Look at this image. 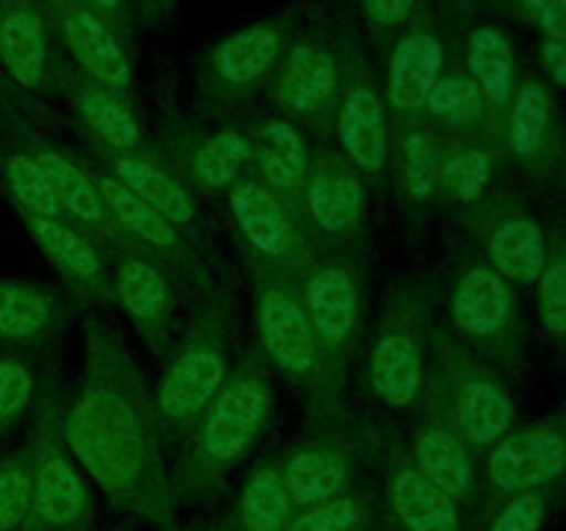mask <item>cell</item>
Listing matches in <instances>:
<instances>
[{
	"instance_id": "obj_20",
	"label": "cell",
	"mask_w": 566,
	"mask_h": 531,
	"mask_svg": "<svg viewBox=\"0 0 566 531\" xmlns=\"http://www.w3.org/2000/svg\"><path fill=\"white\" fill-rule=\"evenodd\" d=\"M473 249L512 285H534L545 263L547 230L520 194L497 186L479 202L451 210Z\"/></svg>"
},
{
	"instance_id": "obj_52",
	"label": "cell",
	"mask_w": 566,
	"mask_h": 531,
	"mask_svg": "<svg viewBox=\"0 0 566 531\" xmlns=\"http://www.w3.org/2000/svg\"><path fill=\"white\" fill-rule=\"evenodd\" d=\"M3 136H6V116L0 114V142H3Z\"/></svg>"
},
{
	"instance_id": "obj_25",
	"label": "cell",
	"mask_w": 566,
	"mask_h": 531,
	"mask_svg": "<svg viewBox=\"0 0 566 531\" xmlns=\"http://www.w3.org/2000/svg\"><path fill=\"white\" fill-rule=\"evenodd\" d=\"M503 149L509 164L539 186H556L566 149V125L553 86L536 72H523L503 114Z\"/></svg>"
},
{
	"instance_id": "obj_14",
	"label": "cell",
	"mask_w": 566,
	"mask_h": 531,
	"mask_svg": "<svg viewBox=\"0 0 566 531\" xmlns=\"http://www.w3.org/2000/svg\"><path fill=\"white\" fill-rule=\"evenodd\" d=\"M481 485L484 520L523 492L566 496V396L542 418L514 426L481 457Z\"/></svg>"
},
{
	"instance_id": "obj_44",
	"label": "cell",
	"mask_w": 566,
	"mask_h": 531,
	"mask_svg": "<svg viewBox=\"0 0 566 531\" xmlns=\"http://www.w3.org/2000/svg\"><path fill=\"white\" fill-rule=\"evenodd\" d=\"M486 11L539 33L542 42L566 44V0H490Z\"/></svg>"
},
{
	"instance_id": "obj_15",
	"label": "cell",
	"mask_w": 566,
	"mask_h": 531,
	"mask_svg": "<svg viewBox=\"0 0 566 531\" xmlns=\"http://www.w3.org/2000/svg\"><path fill=\"white\" fill-rule=\"evenodd\" d=\"M335 142L365 183L385 186L392 149L390 116L370 64L368 44L348 20H343V86L335 114Z\"/></svg>"
},
{
	"instance_id": "obj_6",
	"label": "cell",
	"mask_w": 566,
	"mask_h": 531,
	"mask_svg": "<svg viewBox=\"0 0 566 531\" xmlns=\"http://www.w3.org/2000/svg\"><path fill=\"white\" fill-rule=\"evenodd\" d=\"M448 266L451 332L484 357L509 385L523 382L528 371V332L514 285L473 247L453 249Z\"/></svg>"
},
{
	"instance_id": "obj_31",
	"label": "cell",
	"mask_w": 566,
	"mask_h": 531,
	"mask_svg": "<svg viewBox=\"0 0 566 531\" xmlns=\"http://www.w3.org/2000/svg\"><path fill=\"white\" fill-rule=\"evenodd\" d=\"M252 142L249 175L258 177L269 191L302 210V191L307 180L313 142L293 122L274 111H249L238 119Z\"/></svg>"
},
{
	"instance_id": "obj_3",
	"label": "cell",
	"mask_w": 566,
	"mask_h": 531,
	"mask_svg": "<svg viewBox=\"0 0 566 531\" xmlns=\"http://www.w3.org/2000/svg\"><path fill=\"white\" fill-rule=\"evenodd\" d=\"M241 326V299L232 271L221 274L202 304L191 310V319L177 335L175 348L164 360L158 387L153 391L155 420L166 457L186 446L216 393L232 371L235 335Z\"/></svg>"
},
{
	"instance_id": "obj_12",
	"label": "cell",
	"mask_w": 566,
	"mask_h": 531,
	"mask_svg": "<svg viewBox=\"0 0 566 531\" xmlns=\"http://www.w3.org/2000/svg\"><path fill=\"white\" fill-rule=\"evenodd\" d=\"M254 299V343L265 363L307 402L318 387L321 357L304 310L302 285L293 277L241 258Z\"/></svg>"
},
{
	"instance_id": "obj_18",
	"label": "cell",
	"mask_w": 566,
	"mask_h": 531,
	"mask_svg": "<svg viewBox=\"0 0 566 531\" xmlns=\"http://www.w3.org/2000/svg\"><path fill=\"white\" fill-rule=\"evenodd\" d=\"M86 147L88 160L97 169L119 180L127 191L136 194L149 208L158 210L166 221H171L216 271H227L219 243H216L213 221L205 214L197 194L166 164L153 138L142 149H105L97 144H86Z\"/></svg>"
},
{
	"instance_id": "obj_33",
	"label": "cell",
	"mask_w": 566,
	"mask_h": 531,
	"mask_svg": "<svg viewBox=\"0 0 566 531\" xmlns=\"http://www.w3.org/2000/svg\"><path fill=\"white\" fill-rule=\"evenodd\" d=\"M437 133V197L451 210L479 202L509 169L503 144L490 138Z\"/></svg>"
},
{
	"instance_id": "obj_4",
	"label": "cell",
	"mask_w": 566,
	"mask_h": 531,
	"mask_svg": "<svg viewBox=\"0 0 566 531\" xmlns=\"http://www.w3.org/2000/svg\"><path fill=\"white\" fill-rule=\"evenodd\" d=\"M298 285L321 357L318 387L307 398L304 424V429H313L352 413L346 382L368 324V252L321 249Z\"/></svg>"
},
{
	"instance_id": "obj_43",
	"label": "cell",
	"mask_w": 566,
	"mask_h": 531,
	"mask_svg": "<svg viewBox=\"0 0 566 531\" xmlns=\"http://www.w3.org/2000/svg\"><path fill=\"white\" fill-rule=\"evenodd\" d=\"M31 507V451L28 446L0 457V531H17Z\"/></svg>"
},
{
	"instance_id": "obj_1",
	"label": "cell",
	"mask_w": 566,
	"mask_h": 531,
	"mask_svg": "<svg viewBox=\"0 0 566 531\" xmlns=\"http://www.w3.org/2000/svg\"><path fill=\"white\" fill-rule=\"evenodd\" d=\"M81 330V376L61 418L66 448L114 512L136 514L160 531H180L147 376L108 319L83 310Z\"/></svg>"
},
{
	"instance_id": "obj_50",
	"label": "cell",
	"mask_w": 566,
	"mask_h": 531,
	"mask_svg": "<svg viewBox=\"0 0 566 531\" xmlns=\"http://www.w3.org/2000/svg\"><path fill=\"white\" fill-rule=\"evenodd\" d=\"M227 529H230V518H227V514H221V518H216V520H210V523H205L199 531H227Z\"/></svg>"
},
{
	"instance_id": "obj_35",
	"label": "cell",
	"mask_w": 566,
	"mask_h": 531,
	"mask_svg": "<svg viewBox=\"0 0 566 531\" xmlns=\"http://www.w3.org/2000/svg\"><path fill=\"white\" fill-rule=\"evenodd\" d=\"M390 175L401 197L407 225L418 230L431 214L437 197V133L429 122H415L392 131Z\"/></svg>"
},
{
	"instance_id": "obj_23",
	"label": "cell",
	"mask_w": 566,
	"mask_h": 531,
	"mask_svg": "<svg viewBox=\"0 0 566 531\" xmlns=\"http://www.w3.org/2000/svg\"><path fill=\"white\" fill-rule=\"evenodd\" d=\"M6 131L17 144L31 153L39 169L44 171L48 183L53 186L55 197H59L64 219L75 225L77 230L86 232L88 238L99 243L108 254H125L130 252L122 232L116 230L114 219H111L108 208H105L103 197H99L97 180H94V169L86 158L66 149L64 144L53 142L42 127L31 125V122L20 119V116H6Z\"/></svg>"
},
{
	"instance_id": "obj_47",
	"label": "cell",
	"mask_w": 566,
	"mask_h": 531,
	"mask_svg": "<svg viewBox=\"0 0 566 531\" xmlns=\"http://www.w3.org/2000/svg\"><path fill=\"white\" fill-rule=\"evenodd\" d=\"M486 3H490V0H431L442 31H446L448 39L453 42V50H457L464 31L481 20V14L486 11Z\"/></svg>"
},
{
	"instance_id": "obj_17",
	"label": "cell",
	"mask_w": 566,
	"mask_h": 531,
	"mask_svg": "<svg viewBox=\"0 0 566 531\" xmlns=\"http://www.w3.org/2000/svg\"><path fill=\"white\" fill-rule=\"evenodd\" d=\"M379 501L385 531H479L481 523L415 465L407 440L390 420H379Z\"/></svg>"
},
{
	"instance_id": "obj_49",
	"label": "cell",
	"mask_w": 566,
	"mask_h": 531,
	"mask_svg": "<svg viewBox=\"0 0 566 531\" xmlns=\"http://www.w3.org/2000/svg\"><path fill=\"white\" fill-rule=\"evenodd\" d=\"M175 3L177 0H130V9L136 17V25L160 28L175 14Z\"/></svg>"
},
{
	"instance_id": "obj_28",
	"label": "cell",
	"mask_w": 566,
	"mask_h": 531,
	"mask_svg": "<svg viewBox=\"0 0 566 531\" xmlns=\"http://www.w3.org/2000/svg\"><path fill=\"white\" fill-rule=\"evenodd\" d=\"M114 304H119L122 313L127 315L155 363H164L182 330L180 319H177L180 296H177L171 277L147 254H116Z\"/></svg>"
},
{
	"instance_id": "obj_27",
	"label": "cell",
	"mask_w": 566,
	"mask_h": 531,
	"mask_svg": "<svg viewBox=\"0 0 566 531\" xmlns=\"http://www.w3.org/2000/svg\"><path fill=\"white\" fill-rule=\"evenodd\" d=\"M50 94L64 97L86 144L105 149H142L153 138L138 116L133 97L103 86L64 55H59L53 66Z\"/></svg>"
},
{
	"instance_id": "obj_7",
	"label": "cell",
	"mask_w": 566,
	"mask_h": 531,
	"mask_svg": "<svg viewBox=\"0 0 566 531\" xmlns=\"http://www.w3.org/2000/svg\"><path fill=\"white\" fill-rule=\"evenodd\" d=\"M64 382L53 354L42 365L36 407L31 415V507L17 531H92L94 498L61 431Z\"/></svg>"
},
{
	"instance_id": "obj_39",
	"label": "cell",
	"mask_w": 566,
	"mask_h": 531,
	"mask_svg": "<svg viewBox=\"0 0 566 531\" xmlns=\"http://www.w3.org/2000/svg\"><path fill=\"white\" fill-rule=\"evenodd\" d=\"M0 186H3L14 214L64 219L59 197H55L44 171L39 169L31 153L9 136V131H6L3 142H0Z\"/></svg>"
},
{
	"instance_id": "obj_51",
	"label": "cell",
	"mask_w": 566,
	"mask_h": 531,
	"mask_svg": "<svg viewBox=\"0 0 566 531\" xmlns=\"http://www.w3.org/2000/svg\"><path fill=\"white\" fill-rule=\"evenodd\" d=\"M556 186H562L566 191V149H564V160H562V169H558V177H556Z\"/></svg>"
},
{
	"instance_id": "obj_40",
	"label": "cell",
	"mask_w": 566,
	"mask_h": 531,
	"mask_svg": "<svg viewBox=\"0 0 566 531\" xmlns=\"http://www.w3.org/2000/svg\"><path fill=\"white\" fill-rule=\"evenodd\" d=\"M42 382L36 352L20 346H0V440L14 435L33 415Z\"/></svg>"
},
{
	"instance_id": "obj_2",
	"label": "cell",
	"mask_w": 566,
	"mask_h": 531,
	"mask_svg": "<svg viewBox=\"0 0 566 531\" xmlns=\"http://www.w3.org/2000/svg\"><path fill=\"white\" fill-rule=\"evenodd\" d=\"M274 420V371L252 341L232 363L213 402L199 415L186 446L169 465L177 507H210L230 490L249 454Z\"/></svg>"
},
{
	"instance_id": "obj_46",
	"label": "cell",
	"mask_w": 566,
	"mask_h": 531,
	"mask_svg": "<svg viewBox=\"0 0 566 531\" xmlns=\"http://www.w3.org/2000/svg\"><path fill=\"white\" fill-rule=\"evenodd\" d=\"M0 114L3 116H20V119L31 122L36 127H55L59 119H55L53 111L42 103V97L25 92V88L14 86L9 77L0 72Z\"/></svg>"
},
{
	"instance_id": "obj_21",
	"label": "cell",
	"mask_w": 566,
	"mask_h": 531,
	"mask_svg": "<svg viewBox=\"0 0 566 531\" xmlns=\"http://www.w3.org/2000/svg\"><path fill=\"white\" fill-rule=\"evenodd\" d=\"M302 216L321 249L368 252V183L335 144H313Z\"/></svg>"
},
{
	"instance_id": "obj_48",
	"label": "cell",
	"mask_w": 566,
	"mask_h": 531,
	"mask_svg": "<svg viewBox=\"0 0 566 531\" xmlns=\"http://www.w3.org/2000/svg\"><path fill=\"white\" fill-rule=\"evenodd\" d=\"M81 3L88 6L122 39V44L133 50V39H136L138 25L136 17H133L130 0H81Z\"/></svg>"
},
{
	"instance_id": "obj_26",
	"label": "cell",
	"mask_w": 566,
	"mask_h": 531,
	"mask_svg": "<svg viewBox=\"0 0 566 531\" xmlns=\"http://www.w3.org/2000/svg\"><path fill=\"white\" fill-rule=\"evenodd\" d=\"M55 48L66 61L114 92L133 97V50L81 0H36Z\"/></svg>"
},
{
	"instance_id": "obj_5",
	"label": "cell",
	"mask_w": 566,
	"mask_h": 531,
	"mask_svg": "<svg viewBox=\"0 0 566 531\" xmlns=\"http://www.w3.org/2000/svg\"><path fill=\"white\" fill-rule=\"evenodd\" d=\"M434 310L437 285L429 274L398 277L387 285L365 352V385L381 407L409 415L420 404Z\"/></svg>"
},
{
	"instance_id": "obj_10",
	"label": "cell",
	"mask_w": 566,
	"mask_h": 531,
	"mask_svg": "<svg viewBox=\"0 0 566 531\" xmlns=\"http://www.w3.org/2000/svg\"><path fill=\"white\" fill-rule=\"evenodd\" d=\"M429 374L446 396L459 435L479 459L517 426L512 385L464 346L451 326L437 321L429 330Z\"/></svg>"
},
{
	"instance_id": "obj_11",
	"label": "cell",
	"mask_w": 566,
	"mask_h": 531,
	"mask_svg": "<svg viewBox=\"0 0 566 531\" xmlns=\"http://www.w3.org/2000/svg\"><path fill=\"white\" fill-rule=\"evenodd\" d=\"M379 446V420L346 418L304 429L296 446L280 457V473L293 507H315L365 479Z\"/></svg>"
},
{
	"instance_id": "obj_19",
	"label": "cell",
	"mask_w": 566,
	"mask_h": 531,
	"mask_svg": "<svg viewBox=\"0 0 566 531\" xmlns=\"http://www.w3.org/2000/svg\"><path fill=\"white\" fill-rule=\"evenodd\" d=\"M153 142L199 199L227 194L252 164V142L238 122L205 131L202 122L171 103L160 108Z\"/></svg>"
},
{
	"instance_id": "obj_30",
	"label": "cell",
	"mask_w": 566,
	"mask_h": 531,
	"mask_svg": "<svg viewBox=\"0 0 566 531\" xmlns=\"http://www.w3.org/2000/svg\"><path fill=\"white\" fill-rule=\"evenodd\" d=\"M81 313L64 288L0 277V346L50 354Z\"/></svg>"
},
{
	"instance_id": "obj_9",
	"label": "cell",
	"mask_w": 566,
	"mask_h": 531,
	"mask_svg": "<svg viewBox=\"0 0 566 531\" xmlns=\"http://www.w3.org/2000/svg\"><path fill=\"white\" fill-rule=\"evenodd\" d=\"M340 86L343 20L324 11L302 14L265 88L271 111L293 122L313 144H332Z\"/></svg>"
},
{
	"instance_id": "obj_24",
	"label": "cell",
	"mask_w": 566,
	"mask_h": 531,
	"mask_svg": "<svg viewBox=\"0 0 566 531\" xmlns=\"http://www.w3.org/2000/svg\"><path fill=\"white\" fill-rule=\"evenodd\" d=\"M453 59V42L442 31L431 0H423L396 42L387 50L385 94L390 133L423 122L426 100Z\"/></svg>"
},
{
	"instance_id": "obj_29",
	"label": "cell",
	"mask_w": 566,
	"mask_h": 531,
	"mask_svg": "<svg viewBox=\"0 0 566 531\" xmlns=\"http://www.w3.org/2000/svg\"><path fill=\"white\" fill-rule=\"evenodd\" d=\"M17 219L61 277V288L83 310L114 304V266L108 263V252L94 238L66 219L33 214H17Z\"/></svg>"
},
{
	"instance_id": "obj_34",
	"label": "cell",
	"mask_w": 566,
	"mask_h": 531,
	"mask_svg": "<svg viewBox=\"0 0 566 531\" xmlns=\"http://www.w3.org/2000/svg\"><path fill=\"white\" fill-rule=\"evenodd\" d=\"M453 55L464 66V72L479 83L486 103L492 105V111L503 122V114H506L509 103H512L514 92H517L520 77L525 72L520 66V55L517 48H514L512 33L501 22L479 20L464 31Z\"/></svg>"
},
{
	"instance_id": "obj_8",
	"label": "cell",
	"mask_w": 566,
	"mask_h": 531,
	"mask_svg": "<svg viewBox=\"0 0 566 531\" xmlns=\"http://www.w3.org/2000/svg\"><path fill=\"white\" fill-rule=\"evenodd\" d=\"M302 11L285 9L227 33L210 44L193 70L197 111L216 125H235L265 94Z\"/></svg>"
},
{
	"instance_id": "obj_38",
	"label": "cell",
	"mask_w": 566,
	"mask_h": 531,
	"mask_svg": "<svg viewBox=\"0 0 566 531\" xmlns=\"http://www.w3.org/2000/svg\"><path fill=\"white\" fill-rule=\"evenodd\" d=\"M287 531H385L379 485L365 476L329 501L296 509Z\"/></svg>"
},
{
	"instance_id": "obj_22",
	"label": "cell",
	"mask_w": 566,
	"mask_h": 531,
	"mask_svg": "<svg viewBox=\"0 0 566 531\" xmlns=\"http://www.w3.org/2000/svg\"><path fill=\"white\" fill-rule=\"evenodd\" d=\"M407 448L415 465L423 470L426 479L457 498L479 523H484V485H481V459L470 451L464 437L459 435L446 396L440 393L431 374L426 376L423 396L418 407L409 413Z\"/></svg>"
},
{
	"instance_id": "obj_41",
	"label": "cell",
	"mask_w": 566,
	"mask_h": 531,
	"mask_svg": "<svg viewBox=\"0 0 566 531\" xmlns=\"http://www.w3.org/2000/svg\"><path fill=\"white\" fill-rule=\"evenodd\" d=\"M534 285L542 330L556 346L566 348V225L547 230L545 263Z\"/></svg>"
},
{
	"instance_id": "obj_37",
	"label": "cell",
	"mask_w": 566,
	"mask_h": 531,
	"mask_svg": "<svg viewBox=\"0 0 566 531\" xmlns=\"http://www.w3.org/2000/svg\"><path fill=\"white\" fill-rule=\"evenodd\" d=\"M296 507L280 473V457H265L249 470L235 507L227 512V531H287Z\"/></svg>"
},
{
	"instance_id": "obj_16",
	"label": "cell",
	"mask_w": 566,
	"mask_h": 531,
	"mask_svg": "<svg viewBox=\"0 0 566 531\" xmlns=\"http://www.w3.org/2000/svg\"><path fill=\"white\" fill-rule=\"evenodd\" d=\"M227 208L238 258L258 260L265 269L302 280L321 252L304 225L302 210L269 191L249 171L227 191Z\"/></svg>"
},
{
	"instance_id": "obj_42",
	"label": "cell",
	"mask_w": 566,
	"mask_h": 531,
	"mask_svg": "<svg viewBox=\"0 0 566 531\" xmlns=\"http://www.w3.org/2000/svg\"><path fill=\"white\" fill-rule=\"evenodd\" d=\"M564 503L562 492H523L492 509L479 531H545Z\"/></svg>"
},
{
	"instance_id": "obj_45",
	"label": "cell",
	"mask_w": 566,
	"mask_h": 531,
	"mask_svg": "<svg viewBox=\"0 0 566 531\" xmlns=\"http://www.w3.org/2000/svg\"><path fill=\"white\" fill-rule=\"evenodd\" d=\"M357 3L365 22V33L374 42V48L381 55H387L390 44L407 28L415 11L423 6V0H357Z\"/></svg>"
},
{
	"instance_id": "obj_13",
	"label": "cell",
	"mask_w": 566,
	"mask_h": 531,
	"mask_svg": "<svg viewBox=\"0 0 566 531\" xmlns=\"http://www.w3.org/2000/svg\"><path fill=\"white\" fill-rule=\"evenodd\" d=\"M88 164H92V160H88ZM92 169L99 188V197H103L105 208H108L111 219H114L116 230L122 232V238L127 241L130 252L147 254L149 260H155V263L171 277L175 291L182 304H188L191 310L197 308V304H202L205 299L213 293V288L219 285L221 274H227L230 269L216 271L213 266L199 254V249L193 247L171 221H166L158 210L149 208L144 199H138L136 194L127 191L119 180L105 175V171L97 169L94 164Z\"/></svg>"
},
{
	"instance_id": "obj_32",
	"label": "cell",
	"mask_w": 566,
	"mask_h": 531,
	"mask_svg": "<svg viewBox=\"0 0 566 531\" xmlns=\"http://www.w3.org/2000/svg\"><path fill=\"white\" fill-rule=\"evenodd\" d=\"M59 55L36 0H0V72L14 86L36 97L50 92Z\"/></svg>"
},
{
	"instance_id": "obj_36",
	"label": "cell",
	"mask_w": 566,
	"mask_h": 531,
	"mask_svg": "<svg viewBox=\"0 0 566 531\" xmlns=\"http://www.w3.org/2000/svg\"><path fill=\"white\" fill-rule=\"evenodd\" d=\"M423 122H429L434 131L457 133V136L490 138L503 144V122L486 103L479 83L464 72L457 55L451 59L448 70L431 88L423 108Z\"/></svg>"
}]
</instances>
